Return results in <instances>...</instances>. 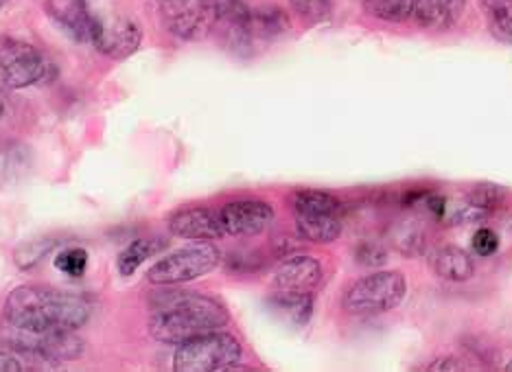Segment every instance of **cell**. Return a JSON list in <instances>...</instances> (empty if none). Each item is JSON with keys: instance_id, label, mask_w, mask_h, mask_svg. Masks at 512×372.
<instances>
[{"instance_id": "obj_1", "label": "cell", "mask_w": 512, "mask_h": 372, "mask_svg": "<svg viewBox=\"0 0 512 372\" xmlns=\"http://www.w3.org/2000/svg\"><path fill=\"white\" fill-rule=\"evenodd\" d=\"M90 316V298L49 285L16 287L5 300V322L18 329L77 331Z\"/></svg>"}, {"instance_id": "obj_12", "label": "cell", "mask_w": 512, "mask_h": 372, "mask_svg": "<svg viewBox=\"0 0 512 372\" xmlns=\"http://www.w3.org/2000/svg\"><path fill=\"white\" fill-rule=\"evenodd\" d=\"M169 230L173 237L186 241H215L226 237L219 213L204 206L182 208V211L173 213L169 217Z\"/></svg>"}, {"instance_id": "obj_27", "label": "cell", "mask_w": 512, "mask_h": 372, "mask_svg": "<svg viewBox=\"0 0 512 372\" xmlns=\"http://www.w3.org/2000/svg\"><path fill=\"white\" fill-rule=\"evenodd\" d=\"M53 265L57 272H62L71 278H79L84 276L86 267H88V252L84 248H66L62 252L55 254Z\"/></svg>"}, {"instance_id": "obj_8", "label": "cell", "mask_w": 512, "mask_h": 372, "mask_svg": "<svg viewBox=\"0 0 512 372\" xmlns=\"http://www.w3.org/2000/svg\"><path fill=\"white\" fill-rule=\"evenodd\" d=\"M162 22L180 40H204L217 22L215 0H167L162 3Z\"/></svg>"}, {"instance_id": "obj_2", "label": "cell", "mask_w": 512, "mask_h": 372, "mask_svg": "<svg viewBox=\"0 0 512 372\" xmlns=\"http://www.w3.org/2000/svg\"><path fill=\"white\" fill-rule=\"evenodd\" d=\"M228 309L215 298L184 292L160 294L149 318V333L162 344H182L195 335L224 329Z\"/></svg>"}, {"instance_id": "obj_17", "label": "cell", "mask_w": 512, "mask_h": 372, "mask_svg": "<svg viewBox=\"0 0 512 372\" xmlns=\"http://www.w3.org/2000/svg\"><path fill=\"white\" fill-rule=\"evenodd\" d=\"M292 22H289V16L281 7H259L252 9V18H250V42L252 49L256 44L263 42H272L278 36H283L285 31H289Z\"/></svg>"}, {"instance_id": "obj_25", "label": "cell", "mask_w": 512, "mask_h": 372, "mask_svg": "<svg viewBox=\"0 0 512 372\" xmlns=\"http://www.w3.org/2000/svg\"><path fill=\"white\" fill-rule=\"evenodd\" d=\"M506 195H508V191L504 189V186L484 182V184H477L475 189H471V193L467 197V204L488 215V213H493L495 208L504 204Z\"/></svg>"}, {"instance_id": "obj_9", "label": "cell", "mask_w": 512, "mask_h": 372, "mask_svg": "<svg viewBox=\"0 0 512 372\" xmlns=\"http://www.w3.org/2000/svg\"><path fill=\"white\" fill-rule=\"evenodd\" d=\"M217 213L224 232L230 237L261 235L274 222V208L263 200H256V197L232 200L226 206H221Z\"/></svg>"}, {"instance_id": "obj_23", "label": "cell", "mask_w": 512, "mask_h": 372, "mask_svg": "<svg viewBox=\"0 0 512 372\" xmlns=\"http://www.w3.org/2000/svg\"><path fill=\"white\" fill-rule=\"evenodd\" d=\"M403 206L410 208V211L418 213V215H427L434 217L438 222L445 219L447 213V200L442 195L434 193V191H410L403 197Z\"/></svg>"}, {"instance_id": "obj_19", "label": "cell", "mask_w": 512, "mask_h": 372, "mask_svg": "<svg viewBox=\"0 0 512 372\" xmlns=\"http://www.w3.org/2000/svg\"><path fill=\"white\" fill-rule=\"evenodd\" d=\"M300 239L311 243H333L342 237L340 215H296Z\"/></svg>"}, {"instance_id": "obj_20", "label": "cell", "mask_w": 512, "mask_h": 372, "mask_svg": "<svg viewBox=\"0 0 512 372\" xmlns=\"http://www.w3.org/2000/svg\"><path fill=\"white\" fill-rule=\"evenodd\" d=\"M294 215H344V204L340 197L327 191H298L292 197Z\"/></svg>"}, {"instance_id": "obj_24", "label": "cell", "mask_w": 512, "mask_h": 372, "mask_svg": "<svg viewBox=\"0 0 512 372\" xmlns=\"http://www.w3.org/2000/svg\"><path fill=\"white\" fill-rule=\"evenodd\" d=\"M370 16L386 22H403L414 14V0H364Z\"/></svg>"}, {"instance_id": "obj_31", "label": "cell", "mask_w": 512, "mask_h": 372, "mask_svg": "<svg viewBox=\"0 0 512 372\" xmlns=\"http://www.w3.org/2000/svg\"><path fill=\"white\" fill-rule=\"evenodd\" d=\"M20 370H25V364L20 362V357L16 353L0 351V372H20Z\"/></svg>"}, {"instance_id": "obj_16", "label": "cell", "mask_w": 512, "mask_h": 372, "mask_svg": "<svg viewBox=\"0 0 512 372\" xmlns=\"http://www.w3.org/2000/svg\"><path fill=\"white\" fill-rule=\"evenodd\" d=\"M267 305H270V309L278 318L294 324V327H305L313 316L311 292H283V289H278V292L267 300Z\"/></svg>"}, {"instance_id": "obj_13", "label": "cell", "mask_w": 512, "mask_h": 372, "mask_svg": "<svg viewBox=\"0 0 512 372\" xmlns=\"http://www.w3.org/2000/svg\"><path fill=\"white\" fill-rule=\"evenodd\" d=\"M320 281L322 263L313 257H305V254L283 261L274 274V285L283 292H313Z\"/></svg>"}, {"instance_id": "obj_36", "label": "cell", "mask_w": 512, "mask_h": 372, "mask_svg": "<svg viewBox=\"0 0 512 372\" xmlns=\"http://www.w3.org/2000/svg\"><path fill=\"white\" fill-rule=\"evenodd\" d=\"M160 3H167V0H160Z\"/></svg>"}, {"instance_id": "obj_7", "label": "cell", "mask_w": 512, "mask_h": 372, "mask_svg": "<svg viewBox=\"0 0 512 372\" xmlns=\"http://www.w3.org/2000/svg\"><path fill=\"white\" fill-rule=\"evenodd\" d=\"M51 62L31 42L3 36L0 38V81L7 88H29L49 77Z\"/></svg>"}, {"instance_id": "obj_15", "label": "cell", "mask_w": 512, "mask_h": 372, "mask_svg": "<svg viewBox=\"0 0 512 372\" xmlns=\"http://www.w3.org/2000/svg\"><path fill=\"white\" fill-rule=\"evenodd\" d=\"M429 267L438 278L449 283H464L475 274L473 259L458 246L436 248L429 254Z\"/></svg>"}, {"instance_id": "obj_28", "label": "cell", "mask_w": 512, "mask_h": 372, "mask_svg": "<svg viewBox=\"0 0 512 372\" xmlns=\"http://www.w3.org/2000/svg\"><path fill=\"white\" fill-rule=\"evenodd\" d=\"M55 248V241L53 239H38V241H31L25 243V246H20L16 250V265L20 270H31V267H38L40 261H44L46 254Z\"/></svg>"}, {"instance_id": "obj_14", "label": "cell", "mask_w": 512, "mask_h": 372, "mask_svg": "<svg viewBox=\"0 0 512 372\" xmlns=\"http://www.w3.org/2000/svg\"><path fill=\"white\" fill-rule=\"evenodd\" d=\"M467 0H414V20L418 27L447 31L462 18Z\"/></svg>"}, {"instance_id": "obj_11", "label": "cell", "mask_w": 512, "mask_h": 372, "mask_svg": "<svg viewBox=\"0 0 512 372\" xmlns=\"http://www.w3.org/2000/svg\"><path fill=\"white\" fill-rule=\"evenodd\" d=\"M46 11L68 38L79 44H92L97 36L99 16L92 14L86 0H49Z\"/></svg>"}, {"instance_id": "obj_35", "label": "cell", "mask_w": 512, "mask_h": 372, "mask_svg": "<svg viewBox=\"0 0 512 372\" xmlns=\"http://www.w3.org/2000/svg\"><path fill=\"white\" fill-rule=\"evenodd\" d=\"M506 370H508V372H512V362L506 366Z\"/></svg>"}, {"instance_id": "obj_29", "label": "cell", "mask_w": 512, "mask_h": 372, "mask_svg": "<svg viewBox=\"0 0 512 372\" xmlns=\"http://www.w3.org/2000/svg\"><path fill=\"white\" fill-rule=\"evenodd\" d=\"M355 261L364 267H381L388 261V250L379 241H362L355 248Z\"/></svg>"}, {"instance_id": "obj_22", "label": "cell", "mask_w": 512, "mask_h": 372, "mask_svg": "<svg viewBox=\"0 0 512 372\" xmlns=\"http://www.w3.org/2000/svg\"><path fill=\"white\" fill-rule=\"evenodd\" d=\"M480 5L493 36L512 44V0H480Z\"/></svg>"}, {"instance_id": "obj_6", "label": "cell", "mask_w": 512, "mask_h": 372, "mask_svg": "<svg viewBox=\"0 0 512 372\" xmlns=\"http://www.w3.org/2000/svg\"><path fill=\"white\" fill-rule=\"evenodd\" d=\"M9 331L5 333V342L16 348V351L44 359V362H75L84 353V340H79L75 331L49 329V331H33L18 329L7 324Z\"/></svg>"}, {"instance_id": "obj_33", "label": "cell", "mask_w": 512, "mask_h": 372, "mask_svg": "<svg viewBox=\"0 0 512 372\" xmlns=\"http://www.w3.org/2000/svg\"><path fill=\"white\" fill-rule=\"evenodd\" d=\"M9 112H11V101H9V95H7L5 90H0V121H3Z\"/></svg>"}, {"instance_id": "obj_10", "label": "cell", "mask_w": 512, "mask_h": 372, "mask_svg": "<svg viewBox=\"0 0 512 372\" xmlns=\"http://www.w3.org/2000/svg\"><path fill=\"white\" fill-rule=\"evenodd\" d=\"M143 42V29L136 20L125 18V16H112V18H101L99 16V27L97 36L92 46L99 53L112 60H125L132 53L138 51V46Z\"/></svg>"}, {"instance_id": "obj_4", "label": "cell", "mask_w": 512, "mask_h": 372, "mask_svg": "<svg viewBox=\"0 0 512 372\" xmlns=\"http://www.w3.org/2000/svg\"><path fill=\"white\" fill-rule=\"evenodd\" d=\"M407 294V281L401 272L383 270L359 278L344 294V309L355 316H379L397 309Z\"/></svg>"}, {"instance_id": "obj_34", "label": "cell", "mask_w": 512, "mask_h": 372, "mask_svg": "<svg viewBox=\"0 0 512 372\" xmlns=\"http://www.w3.org/2000/svg\"><path fill=\"white\" fill-rule=\"evenodd\" d=\"M7 3H9V0H0V9H3Z\"/></svg>"}, {"instance_id": "obj_5", "label": "cell", "mask_w": 512, "mask_h": 372, "mask_svg": "<svg viewBox=\"0 0 512 372\" xmlns=\"http://www.w3.org/2000/svg\"><path fill=\"white\" fill-rule=\"evenodd\" d=\"M221 263V252L211 241H197L193 246L169 252L167 257L156 261L147 272V281L154 285H180L191 283L217 270Z\"/></svg>"}, {"instance_id": "obj_3", "label": "cell", "mask_w": 512, "mask_h": 372, "mask_svg": "<svg viewBox=\"0 0 512 372\" xmlns=\"http://www.w3.org/2000/svg\"><path fill=\"white\" fill-rule=\"evenodd\" d=\"M243 357L241 342L224 331H208L178 344L173 368L178 372L235 370Z\"/></svg>"}, {"instance_id": "obj_32", "label": "cell", "mask_w": 512, "mask_h": 372, "mask_svg": "<svg viewBox=\"0 0 512 372\" xmlns=\"http://www.w3.org/2000/svg\"><path fill=\"white\" fill-rule=\"evenodd\" d=\"M469 368L471 366L460 362L458 357H442V359H438V362L429 366V370H469Z\"/></svg>"}, {"instance_id": "obj_21", "label": "cell", "mask_w": 512, "mask_h": 372, "mask_svg": "<svg viewBox=\"0 0 512 372\" xmlns=\"http://www.w3.org/2000/svg\"><path fill=\"white\" fill-rule=\"evenodd\" d=\"M165 248H167L165 239L162 241L160 239H136L119 254L116 267H119V272L123 276H132L138 267H141L151 257V254H156Z\"/></svg>"}, {"instance_id": "obj_18", "label": "cell", "mask_w": 512, "mask_h": 372, "mask_svg": "<svg viewBox=\"0 0 512 372\" xmlns=\"http://www.w3.org/2000/svg\"><path fill=\"white\" fill-rule=\"evenodd\" d=\"M392 246L403 257H421L427 252V230L421 224V219H399L390 230Z\"/></svg>"}, {"instance_id": "obj_26", "label": "cell", "mask_w": 512, "mask_h": 372, "mask_svg": "<svg viewBox=\"0 0 512 372\" xmlns=\"http://www.w3.org/2000/svg\"><path fill=\"white\" fill-rule=\"evenodd\" d=\"M289 5L307 25H322L331 18V0H289Z\"/></svg>"}, {"instance_id": "obj_30", "label": "cell", "mask_w": 512, "mask_h": 372, "mask_svg": "<svg viewBox=\"0 0 512 372\" xmlns=\"http://www.w3.org/2000/svg\"><path fill=\"white\" fill-rule=\"evenodd\" d=\"M471 250L477 257H493L499 250V237L497 232L491 228H477V232L471 239Z\"/></svg>"}]
</instances>
